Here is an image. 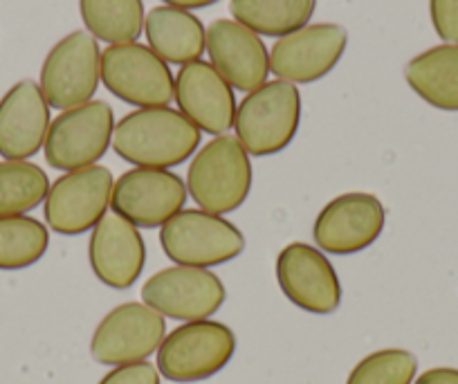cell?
I'll return each instance as SVG.
<instances>
[{"instance_id":"cell-23","label":"cell","mask_w":458,"mask_h":384,"mask_svg":"<svg viewBox=\"0 0 458 384\" xmlns=\"http://www.w3.org/2000/svg\"><path fill=\"white\" fill-rule=\"evenodd\" d=\"M79 12L86 32L108 46L133 43L144 32L142 0H79Z\"/></svg>"},{"instance_id":"cell-27","label":"cell","mask_w":458,"mask_h":384,"mask_svg":"<svg viewBox=\"0 0 458 384\" xmlns=\"http://www.w3.org/2000/svg\"><path fill=\"white\" fill-rule=\"evenodd\" d=\"M160 371L151 362H133V364L113 366V371L99 380V384H160Z\"/></svg>"},{"instance_id":"cell-16","label":"cell","mask_w":458,"mask_h":384,"mask_svg":"<svg viewBox=\"0 0 458 384\" xmlns=\"http://www.w3.org/2000/svg\"><path fill=\"white\" fill-rule=\"evenodd\" d=\"M205 50L220 77L245 95L267 81L270 50L263 38L234 19H216L207 28Z\"/></svg>"},{"instance_id":"cell-14","label":"cell","mask_w":458,"mask_h":384,"mask_svg":"<svg viewBox=\"0 0 458 384\" xmlns=\"http://www.w3.org/2000/svg\"><path fill=\"white\" fill-rule=\"evenodd\" d=\"M349 46V32L337 23H308L276 38L270 50V73L288 83H315L335 70Z\"/></svg>"},{"instance_id":"cell-12","label":"cell","mask_w":458,"mask_h":384,"mask_svg":"<svg viewBox=\"0 0 458 384\" xmlns=\"http://www.w3.org/2000/svg\"><path fill=\"white\" fill-rule=\"evenodd\" d=\"M225 284L205 268L171 266L148 277L142 302L162 317L178 321L211 320L225 303Z\"/></svg>"},{"instance_id":"cell-9","label":"cell","mask_w":458,"mask_h":384,"mask_svg":"<svg viewBox=\"0 0 458 384\" xmlns=\"http://www.w3.org/2000/svg\"><path fill=\"white\" fill-rule=\"evenodd\" d=\"M114 178L101 165L65 171L47 189L43 214L47 227L61 236H79L92 232L108 214Z\"/></svg>"},{"instance_id":"cell-7","label":"cell","mask_w":458,"mask_h":384,"mask_svg":"<svg viewBox=\"0 0 458 384\" xmlns=\"http://www.w3.org/2000/svg\"><path fill=\"white\" fill-rule=\"evenodd\" d=\"M101 81L110 95L138 108L169 106L175 77L169 64L142 43H120L101 52Z\"/></svg>"},{"instance_id":"cell-17","label":"cell","mask_w":458,"mask_h":384,"mask_svg":"<svg viewBox=\"0 0 458 384\" xmlns=\"http://www.w3.org/2000/svg\"><path fill=\"white\" fill-rule=\"evenodd\" d=\"M175 104L178 110L196 124L202 133L225 135L234 128L236 97L218 70L209 61H193L175 74Z\"/></svg>"},{"instance_id":"cell-18","label":"cell","mask_w":458,"mask_h":384,"mask_svg":"<svg viewBox=\"0 0 458 384\" xmlns=\"http://www.w3.org/2000/svg\"><path fill=\"white\" fill-rule=\"evenodd\" d=\"M88 261L101 284L113 290H129L147 263V243L140 227L117 214H106L90 232Z\"/></svg>"},{"instance_id":"cell-15","label":"cell","mask_w":458,"mask_h":384,"mask_svg":"<svg viewBox=\"0 0 458 384\" xmlns=\"http://www.w3.org/2000/svg\"><path fill=\"white\" fill-rule=\"evenodd\" d=\"M276 281L290 303L312 315H333L342 303L337 270L317 245H285L276 256Z\"/></svg>"},{"instance_id":"cell-21","label":"cell","mask_w":458,"mask_h":384,"mask_svg":"<svg viewBox=\"0 0 458 384\" xmlns=\"http://www.w3.org/2000/svg\"><path fill=\"white\" fill-rule=\"evenodd\" d=\"M409 88L429 106L458 110V43H443L413 56L404 68Z\"/></svg>"},{"instance_id":"cell-4","label":"cell","mask_w":458,"mask_h":384,"mask_svg":"<svg viewBox=\"0 0 458 384\" xmlns=\"http://www.w3.org/2000/svg\"><path fill=\"white\" fill-rule=\"evenodd\" d=\"M236 335L223 321H184L157 348V371L171 382L189 384L214 378L232 362Z\"/></svg>"},{"instance_id":"cell-13","label":"cell","mask_w":458,"mask_h":384,"mask_svg":"<svg viewBox=\"0 0 458 384\" xmlns=\"http://www.w3.org/2000/svg\"><path fill=\"white\" fill-rule=\"evenodd\" d=\"M386 209L373 193L351 192L335 196L317 214L312 238L321 252L351 256L371 247L382 236Z\"/></svg>"},{"instance_id":"cell-11","label":"cell","mask_w":458,"mask_h":384,"mask_svg":"<svg viewBox=\"0 0 458 384\" xmlns=\"http://www.w3.org/2000/svg\"><path fill=\"white\" fill-rule=\"evenodd\" d=\"M187 183L171 169L133 166L113 184L110 209L140 229L162 227L184 209Z\"/></svg>"},{"instance_id":"cell-20","label":"cell","mask_w":458,"mask_h":384,"mask_svg":"<svg viewBox=\"0 0 458 384\" xmlns=\"http://www.w3.org/2000/svg\"><path fill=\"white\" fill-rule=\"evenodd\" d=\"M148 47L165 64H193L205 52L207 28L193 12L171 5L153 7L144 19Z\"/></svg>"},{"instance_id":"cell-3","label":"cell","mask_w":458,"mask_h":384,"mask_svg":"<svg viewBox=\"0 0 458 384\" xmlns=\"http://www.w3.org/2000/svg\"><path fill=\"white\" fill-rule=\"evenodd\" d=\"M301 126V92L294 83L266 81L236 108L234 133L250 156H276L293 144Z\"/></svg>"},{"instance_id":"cell-25","label":"cell","mask_w":458,"mask_h":384,"mask_svg":"<svg viewBox=\"0 0 458 384\" xmlns=\"http://www.w3.org/2000/svg\"><path fill=\"white\" fill-rule=\"evenodd\" d=\"M50 180L28 160L0 162V216H25L46 202Z\"/></svg>"},{"instance_id":"cell-8","label":"cell","mask_w":458,"mask_h":384,"mask_svg":"<svg viewBox=\"0 0 458 384\" xmlns=\"http://www.w3.org/2000/svg\"><path fill=\"white\" fill-rule=\"evenodd\" d=\"M101 81L99 41L86 30L70 32L55 43L41 65L43 97L50 108L70 110L88 104Z\"/></svg>"},{"instance_id":"cell-30","label":"cell","mask_w":458,"mask_h":384,"mask_svg":"<svg viewBox=\"0 0 458 384\" xmlns=\"http://www.w3.org/2000/svg\"><path fill=\"white\" fill-rule=\"evenodd\" d=\"M165 5H171V7H178V10H205V7H211L216 5V3H220V0H162Z\"/></svg>"},{"instance_id":"cell-28","label":"cell","mask_w":458,"mask_h":384,"mask_svg":"<svg viewBox=\"0 0 458 384\" xmlns=\"http://www.w3.org/2000/svg\"><path fill=\"white\" fill-rule=\"evenodd\" d=\"M429 16L445 43H458V0H429Z\"/></svg>"},{"instance_id":"cell-6","label":"cell","mask_w":458,"mask_h":384,"mask_svg":"<svg viewBox=\"0 0 458 384\" xmlns=\"http://www.w3.org/2000/svg\"><path fill=\"white\" fill-rule=\"evenodd\" d=\"M114 113L110 104L92 99L52 119L43 153L52 169L77 171L97 165L113 147Z\"/></svg>"},{"instance_id":"cell-26","label":"cell","mask_w":458,"mask_h":384,"mask_svg":"<svg viewBox=\"0 0 458 384\" xmlns=\"http://www.w3.org/2000/svg\"><path fill=\"white\" fill-rule=\"evenodd\" d=\"M418 360L404 348H382L369 353L353 366L346 384H413Z\"/></svg>"},{"instance_id":"cell-10","label":"cell","mask_w":458,"mask_h":384,"mask_svg":"<svg viewBox=\"0 0 458 384\" xmlns=\"http://www.w3.org/2000/svg\"><path fill=\"white\" fill-rule=\"evenodd\" d=\"M166 337V321L144 302H126L114 306L97 324L90 339L92 360L106 366L144 362L157 353Z\"/></svg>"},{"instance_id":"cell-1","label":"cell","mask_w":458,"mask_h":384,"mask_svg":"<svg viewBox=\"0 0 458 384\" xmlns=\"http://www.w3.org/2000/svg\"><path fill=\"white\" fill-rule=\"evenodd\" d=\"M202 131L171 106L138 108L114 124L113 151L147 169H174L200 149Z\"/></svg>"},{"instance_id":"cell-5","label":"cell","mask_w":458,"mask_h":384,"mask_svg":"<svg viewBox=\"0 0 458 384\" xmlns=\"http://www.w3.org/2000/svg\"><path fill=\"white\" fill-rule=\"evenodd\" d=\"M160 245L175 266L211 270L243 254L245 236L225 216L205 209H182L160 227Z\"/></svg>"},{"instance_id":"cell-24","label":"cell","mask_w":458,"mask_h":384,"mask_svg":"<svg viewBox=\"0 0 458 384\" xmlns=\"http://www.w3.org/2000/svg\"><path fill=\"white\" fill-rule=\"evenodd\" d=\"M50 247L47 225L32 216H0V270L32 268Z\"/></svg>"},{"instance_id":"cell-29","label":"cell","mask_w":458,"mask_h":384,"mask_svg":"<svg viewBox=\"0 0 458 384\" xmlns=\"http://www.w3.org/2000/svg\"><path fill=\"white\" fill-rule=\"evenodd\" d=\"M413 384H458V369L452 366H436L418 375Z\"/></svg>"},{"instance_id":"cell-2","label":"cell","mask_w":458,"mask_h":384,"mask_svg":"<svg viewBox=\"0 0 458 384\" xmlns=\"http://www.w3.org/2000/svg\"><path fill=\"white\" fill-rule=\"evenodd\" d=\"M187 192L200 209L232 214L252 192V162L236 135H216L202 144L187 169Z\"/></svg>"},{"instance_id":"cell-22","label":"cell","mask_w":458,"mask_h":384,"mask_svg":"<svg viewBox=\"0 0 458 384\" xmlns=\"http://www.w3.org/2000/svg\"><path fill=\"white\" fill-rule=\"evenodd\" d=\"M317 0H229L232 19L259 37L281 38L310 23Z\"/></svg>"},{"instance_id":"cell-19","label":"cell","mask_w":458,"mask_h":384,"mask_svg":"<svg viewBox=\"0 0 458 384\" xmlns=\"http://www.w3.org/2000/svg\"><path fill=\"white\" fill-rule=\"evenodd\" d=\"M50 104L32 79L14 83L0 99V156L30 160L43 149L50 128Z\"/></svg>"}]
</instances>
